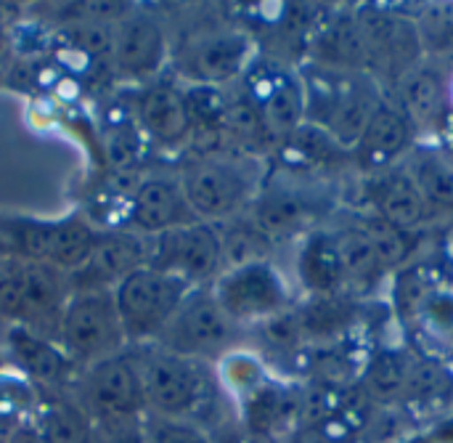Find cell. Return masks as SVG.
<instances>
[{
	"instance_id": "1",
	"label": "cell",
	"mask_w": 453,
	"mask_h": 443,
	"mask_svg": "<svg viewBox=\"0 0 453 443\" xmlns=\"http://www.w3.org/2000/svg\"><path fill=\"white\" fill-rule=\"evenodd\" d=\"M305 85V122L326 130L348 152L364 133L374 109L385 98L380 80L369 72L334 69L316 61L300 66Z\"/></svg>"
},
{
	"instance_id": "2",
	"label": "cell",
	"mask_w": 453,
	"mask_h": 443,
	"mask_svg": "<svg viewBox=\"0 0 453 443\" xmlns=\"http://www.w3.org/2000/svg\"><path fill=\"white\" fill-rule=\"evenodd\" d=\"M178 175L194 218L215 226L247 213L265 178L257 157L226 149L191 154Z\"/></svg>"
},
{
	"instance_id": "3",
	"label": "cell",
	"mask_w": 453,
	"mask_h": 443,
	"mask_svg": "<svg viewBox=\"0 0 453 443\" xmlns=\"http://www.w3.org/2000/svg\"><path fill=\"white\" fill-rule=\"evenodd\" d=\"M74 399L90 417L93 428L138 425L146 417V391L138 348L106 356L85 367L74 385Z\"/></svg>"
},
{
	"instance_id": "4",
	"label": "cell",
	"mask_w": 453,
	"mask_h": 443,
	"mask_svg": "<svg viewBox=\"0 0 453 443\" xmlns=\"http://www.w3.org/2000/svg\"><path fill=\"white\" fill-rule=\"evenodd\" d=\"M69 295L72 287L64 271L16 255L0 258V316L8 324L56 338Z\"/></svg>"
},
{
	"instance_id": "5",
	"label": "cell",
	"mask_w": 453,
	"mask_h": 443,
	"mask_svg": "<svg viewBox=\"0 0 453 443\" xmlns=\"http://www.w3.org/2000/svg\"><path fill=\"white\" fill-rule=\"evenodd\" d=\"M141 359L146 415L199 423L210 404L212 372L202 361L183 359L159 346H135Z\"/></svg>"
},
{
	"instance_id": "6",
	"label": "cell",
	"mask_w": 453,
	"mask_h": 443,
	"mask_svg": "<svg viewBox=\"0 0 453 443\" xmlns=\"http://www.w3.org/2000/svg\"><path fill=\"white\" fill-rule=\"evenodd\" d=\"M210 290L239 330L260 327L297 306L289 279L271 258L226 268Z\"/></svg>"
},
{
	"instance_id": "7",
	"label": "cell",
	"mask_w": 453,
	"mask_h": 443,
	"mask_svg": "<svg viewBox=\"0 0 453 443\" xmlns=\"http://www.w3.org/2000/svg\"><path fill=\"white\" fill-rule=\"evenodd\" d=\"M93 221L82 213L53 221L11 218L0 221V237L5 239L11 255L24 260H37L64 271L66 276L85 266L98 239Z\"/></svg>"
},
{
	"instance_id": "8",
	"label": "cell",
	"mask_w": 453,
	"mask_h": 443,
	"mask_svg": "<svg viewBox=\"0 0 453 443\" xmlns=\"http://www.w3.org/2000/svg\"><path fill=\"white\" fill-rule=\"evenodd\" d=\"M326 210L329 202L324 199L319 181L292 175L279 167L273 173H265L263 186L250 205L252 221L273 245L303 239L308 231L324 226L321 221Z\"/></svg>"
},
{
	"instance_id": "9",
	"label": "cell",
	"mask_w": 453,
	"mask_h": 443,
	"mask_svg": "<svg viewBox=\"0 0 453 443\" xmlns=\"http://www.w3.org/2000/svg\"><path fill=\"white\" fill-rule=\"evenodd\" d=\"M56 340L80 369L125 351L127 338L111 290H74L64 306Z\"/></svg>"
},
{
	"instance_id": "10",
	"label": "cell",
	"mask_w": 453,
	"mask_h": 443,
	"mask_svg": "<svg viewBox=\"0 0 453 443\" xmlns=\"http://www.w3.org/2000/svg\"><path fill=\"white\" fill-rule=\"evenodd\" d=\"M257 58V40L242 27H212L191 35L173 61V74L186 85H236Z\"/></svg>"
},
{
	"instance_id": "11",
	"label": "cell",
	"mask_w": 453,
	"mask_h": 443,
	"mask_svg": "<svg viewBox=\"0 0 453 443\" xmlns=\"http://www.w3.org/2000/svg\"><path fill=\"white\" fill-rule=\"evenodd\" d=\"M188 292V284L151 266L127 274L111 290L127 346L157 343V338L162 335V330L167 327V322L180 308Z\"/></svg>"
},
{
	"instance_id": "12",
	"label": "cell",
	"mask_w": 453,
	"mask_h": 443,
	"mask_svg": "<svg viewBox=\"0 0 453 443\" xmlns=\"http://www.w3.org/2000/svg\"><path fill=\"white\" fill-rule=\"evenodd\" d=\"M239 93L255 106L276 146L305 125V85L300 66L279 58L260 56L250 64L244 77L236 82Z\"/></svg>"
},
{
	"instance_id": "13",
	"label": "cell",
	"mask_w": 453,
	"mask_h": 443,
	"mask_svg": "<svg viewBox=\"0 0 453 443\" xmlns=\"http://www.w3.org/2000/svg\"><path fill=\"white\" fill-rule=\"evenodd\" d=\"M239 327L226 316L210 287L191 290L180 308L173 314L154 346L191 361L218 364L236 348Z\"/></svg>"
},
{
	"instance_id": "14",
	"label": "cell",
	"mask_w": 453,
	"mask_h": 443,
	"mask_svg": "<svg viewBox=\"0 0 453 443\" xmlns=\"http://www.w3.org/2000/svg\"><path fill=\"white\" fill-rule=\"evenodd\" d=\"M149 266L180 279L191 290L212 287L226 271V253L215 223L194 221L149 239Z\"/></svg>"
},
{
	"instance_id": "15",
	"label": "cell",
	"mask_w": 453,
	"mask_h": 443,
	"mask_svg": "<svg viewBox=\"0 0 453 443\" xmlns=\"http://www.w3.org/2000/svg\"><path fill=\"white\" fill-rule=\"evenodd\" d=\"M353 16L369 53V74L377 80L380 74H388L393 82H398L422 61L425 48L419 24L411 16H401L398 5L364 3L353 5Z\"/></svg>"
},
{
	"instance_id": "16",
	"label": "cell",
	"mask_w": 453,
	"mask_h": 443,
	"mask_svg": "<svg viewBox=\"0 0 453 443\" xmlns=\"http://www.w3.org/2000/svg\"><path fill=\"white\" fill-rule=\"evenodd\" d=\"M170 37L162 16L151 8L133 5L130 13L114 24L111 43V69L122 82L135 88L165 74L170 61Z\"/></svg>"
},
{
	"instance_id": "17",
	"label": "cell",
	"mask_w": 453,
	"mask_h": 443,
	"mask_svg": "<svg viewBox=\"0 0 453 443\" xmlns=\"http://www.w3.org/2000/svg\"><path fill=\"white\" fill-rule=\"evenodd\" d=\"M130 112L141 128L146 144L157 149L178 152L194 144V125L186 98V82L173 72L135 88L130 98Z\"/></svg>"
},
{
	"instance_id": "18",
	"label": "cell",
	"mask_w": 453,
	"mask_h": 443,
	"mask_svg": "<svg viewBox=\"0 0 453 443\" xmlns=\"http://www.w3.org/2000/svg\"><path fill=\"white\" fill-rule=\"evenodd\" d=\"M194 213L180 186V175L170 170H149L133 183L125 205V229L151 239L162 231L194 223Z\"/></svg>"
},
{
	"instance_id": "19",
	"label": "cell",
	"mask_w": 453,
	"mask_h": 443,
	"mask_svg": "<svg viewBox=\"0 0 453 443\" xmlns=\"http://www.w3.org/2000/svg\"><path fill=\"white\" fill-rule=\"evenodd\" d=\"M419 141L417 128L403 114V109L385 93L364 133L350 149V165L364 175H377L406 162Z\"/></svg>"
},
{
	"instance_id": "20",
	"label": "cell",
	"mask_w": 453,
	"mask_h": 443,
	"mask_svg": "<svg viewBox=\"0 0 453 443\" xmlns=\"http://www.w3.org/2000/svg\"><path fill=\"white\" fill-rule=\"evenodd\" d=\"M5 354L13 361V369L35 388L42 385L48 391H66L77 385V377L82 372L66 356L56 338L21 324L5 327Z\"/></svg>"
},
{
	"instance_id": "21",
	"label": "cell",
	"mask_w": 453,
	"mask_h": 443,
	"mask_svg": "<svg viewBox=\"0 0 453 443\" xmlns=\"http://www.w3.org/2000/svg\"><path fill=\"white\" fill-rule=\"evenodd\" d=\"M149 266V239L119 226L101 229L90 258L82 268L69 274V287L74 290H114L127 274Z\"/></svg>"
},
{
	"instance_id": "22",
	"label": "cell",
	"mask_w": 453,
	"mask_h": 443,
	"mask_svg": "<svg viewBox=\"0 0 453 443\" xmlns=\"http://www.w3.org/2000/svg\"><path fill=\"white\" fill-rule=\"evenodd\" d=\"M364 210L414 234H425L427 223L433 221V213L406 165L364 178Z\"/></svg>"
},
{
	"instance_id": "23",
	"label": "cell",
	"mask_w": 453,
	"mask_h": 443,
	"mask_svg": "<svg viewBox=\"0 0 453 443\" xmlns=\"http://www.w3.org/2000/svg\"><path fill=\"white\" fill-rule=\"evenodd\" d=\"M295 279L305 298L348 292V271L332 226H319L300 239L295 255Z\"/></svg>"
},
{
	"instance_id": "24",
	"label": "cell",
	"mask_w": 453,
	"mask_h": 443,
	"mask_svg": "<svg viewBox=\"0 0 453 443\" xmlns=\"http://www.w3.org/2000/svg\"><path fill=\"white\" fill-rule=\"evenodd\" d=\"M239 420L250 439H271L287 436L297 425L300 412V391L279 377H268L252 393L236 401Z\"/></svg>"
},
{
	"instance_id": "25",
	"label": "cell",
	"mask_w": 453,
	"mask_h": 443,
	"mask_svg": "<svg viewBox=\"0 0 453 443\" xmlns=\"http://www.w3.org/2000/svg\"><path fill=\"white\" fill-rule=\"evenodd\" d=\"M449 80L438 66L419 61L414 69H409L398 82H395V93L390 96L403 114L411 120V125L417 128V133H433L438 130V125L443 122L446 112L451 109L449 104Z\"/></svg>"
},
{
	"instance_id": "26",
	"label": "cell",
	"mask_w": 453,
	"mask_h": 443,
	"mask_svg": "<svg viewBox=\"0 0 453 443\" xmlns=\"http://www.w3.org/2000/svg\"><path fill=\"white\" fill-rule=\"evenodd\" d=\"M443 287H453V266L446 255L414 258L406 268L390 276V303L395 316L409 327L417 308Z\"/></svg>"
},
{
	"instance_id": "27",
	"label": "cell",
	"mask_w": 453,
	"mask_h": 443,
	"mask_svg": "<svg viewBox=\"0 0 453 443\" xmlns=\"http://www.w3.org/2000/svg\"><path fill=\"white\" fill-rule=\"evenodd\" d=\"M295 319L305 346H329L353 330L358 319V298L350 292L305 298L295 306Z\"/></svg>"
},
{
	"instance_id": "28",
	"label": "cell",
	"mask_w": 453,
	"mask_h": 443,
	"mask_svg": "<svg viewBox=\"0 0 453 443\" xmlns=\"http://www.w3.org/2000/svg\"><path fill=\"white\" fill-rule=\"evenodd\" d=\"M342 250V260H345V271H348V292L356 298L372 295L377 292V287L390 279L388 268L382 266L374 245L369 242L366 231L358 226L356 215L348 218L340 226H332Z\"/></svg>"
},
{
	"instance_id": "29",
	"label": "cell",
	"mask_w": 453,
	"mask_h": 443,
	"mask_svg": "<svg viewBox=\"0 0 453 443\" xmlns=\"http://www.w3.org/2000/svg\"><path fill=\"white\" fill-rule=\"evenodd\" d=\"M414 359L406 351L398 348H382L372 354L364 361V369L358 372L361 377V393L372 404H393L401 401L409 391L411 372H414Z\"/></svg>"
},
{
	"instance_id": "30",
	"label": "cell",
	"mask_w": 453,
	"mask_h": 443,
	"mask_svg": "<svg viewBox=\"0 0 453 443\" xmlns=\"http://www.w3.org/2000/svg\"><path fill=\"white\" fill-rule=\"evenodd\" d=\"M403 165L411 173L433 218L438 215L453 218V162H449L435 146L417 144Z\"/></svg>"
},
{
	"instance_id": "31",
	"label": "cell",
	"mask_w": 453,
	"mask_h": 443,
	"mask_svg": "<svg viewBox=\"0 0 453 443\" xmlns=\"http://www.w3.org/2000/svg\"><path fill=\"white\" fill-rule=\"evenodd\" d=\"M358 226L366 231L369 242L374 245L382 266L388 268V274H398L401 268H406L417 255H419V247H422V234H414V231H406L369 210H361L356 215Z\"/></svg>"
},
{
	"instance_id": "32",
	"label": "cell",
	"mask_w": 453,
	"mask_h": 443,
	"mask_svg": "<svg viewBox=\"0 0 453 443\" xmlns=\"http://www.w3.org/2000/svg\"><path fill=\"white\" fill-rule=\"evenodd\" d=\"M369 407L372 401L361 393L345 412L332 420L297 423L284 436V443H358L369 423Z\"/></svg>"
},
{
	"instance_id": "33",
	"label": "cell",
	"mask_w": 453,
	"mask_h": 443,
	"mask_svg": "<svg viewBox=\"0 0 453 443\" xmlns=\"http://www.w3.org/2000/svg\"><path fill=\"white\" fill-rule=\"evenodd\" d=\"M42 443H88L93 436V423L77 399H53L37 407L32 417Z\"/></svg>"
},
{
	"instance_id": "34",
	"label": "cell",
	"mask_w": 453,
	"mask_h": 443,
	"mask_svg": "<svg viewBox=\"0 0 453 443\" xmlns=\"http://www.w3.org/2000/svg\"><path fill=\"white\" fill-rule=\"evenodd\" d=\"M218 231H220V242L226 253V268L250 263V260H265L271 258V250L276 247L252 221L250 210L226 223H218Z\"/></svg>"
},
{
	"instance_id": "35",
	"label": "cell",
	"mask_w": 453,
	"mask_h": 443,
	"mask_svg": "<svg viewBox=\"0 0 453 443\" xmlns=\"http://www.w3.org/2000/svg\"><path fill=\"white\" fill-rule=\"evenodd\" d=\"M215 375H218L220 388H223L234 401H239V399H244L247 393H252L257 385H263V383L271 377V369H268V364H265L263 356L234 348L231 354H226V356L218 361Z\"/></svg>"
},
{
	"instance_id": "36",
	"label": "cell",
	"mask_w": 453,
	"mask_h": 443,
	"mask_svg": "<svg viewBox=\"0 0 453 443\" xmlns=\"http://www.w3.org/2000/svg\"><path fill=\"white\" fill-rule=\"evenodd\" d=\"M143 133L133 120V112L127 106L119 109L117 114H111L104 125V152L106 159L117 167V170H130L138 165L141 154H143Z\"/></svg>"
},
{
	"instance_id": "37",
	"label": "cell",
	"mask_w": 453,
	"mask_h": 443,
	"mask_svg": "<svg viewBox=\"0 0 453 443\" xmlns=\"http://www.w3.org/2000/svg\"><path fill=\"white\" fill-rule=\"evenodd\" d=\"M37 393L35 385L27 383L16 369L13 372H0V431L8 436L13 428L29 423L37 412L35 404Z\"/></svg>"
},
{
	"instance_id": "38",
	"label": "cell",
	"mask_w": 453,
	"mask_h": 443,
	"mask_svg": "<svg viewBox=\"0 0 453 443\" xmlns=\"http://www.w3.org/2000/svg\"><path fill=\"white\" fill-rule=\"evenodd\" d=\"M141 443H215L212 436L191 420H167L146 415L141 425Z\"/></svg>"
},
{
	"instance_id": "39",
	"label": "cell",
	"mask_w": 453,
	"mask_h": 443,
	"mask_svg": "<svg viewBox=\"0 0 453 443\" xmlns=\"http://www.w3.org/2000/svg\"><path fill=\"white\" fill-rule=\"evenodd\" d=\"M435 141H438V152L453 162V109L446 112V117H443V122L438 125V130H435Z\"/></svg>"
},
{
	"instance_id": "40",
	"label": "cell",
	"mask_w": 453,
	"mask_h": 443,
	"mask_svg": "<svg viewBox=\"0 0 453 443\" xmlns=\"http://www.w3.org/2000/svg\"><path fill=\"white\" fill-rule=\"evenodd\" d=\"M409 443H453V420L441 423L438 428H433V431H427V433L417 436L414 441H409Z\"/></svg>"
},
{
	"instance_id": "41",
	"label": "cell",
	"mask_w": 453,
	"mask_h": 443,
	"mask_svg": "<svg viewBox=\"0 0 453 443\" xmlns=\"http://www.w3.org/2000/svg\"><path fill=\"white\" fill-rule=\"evenodd\" d=\"M3 443H42V439H40V433H37L35 423L29 420V423H24V425L13 428L8 436H3Z\"/></svg>"
},
{
	"instance_id": "42",
	"label": "cell",
	"mask_w": 453,
	"mask_h": 443,
	"mask_svg": "<svg viewBox=\"0 0 453 443\" xmlns=\"http://www.w3.org/2000/svg\"><path fill=\"white\" fill-rule=\"evenodd\" d=\"M88 443H106V439H104V436H101V433H98V431L93 428V436H90V441H88Z\"/></svg>"
},
{
	"instance_id": "43",
	"label": "cell",
	"mask_w": 453,
	"mask_h": 443,
	"mask_svg": "<svg viewBox=\"0 0 453 443\" xmlns=\"http://www.w3.org/2000/svg\"><path fill=\"white\" fill-rule=\"evenodd\" d=\"M449 104H451V109H453V74H451V80H449Z\"/></svg>"
}]
</instances>
